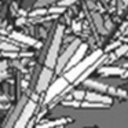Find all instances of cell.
Listing matches in <instances>:
<instances>
[{"label": "cell", "mask_w": 128, "mask_h": 128, "mask_svg": "<svg viewBox=\"0 0 128 128\" xmlns=\"http://www.w3.org/2000/svg\"><path fill=\"white\" fill-rule=\"evenodd\" d=\"M122 76H124V77H128V70H125L124 74H122Z\"/></svg>", "instance_id": "7402d4cb"}, {"label": "cell", "mask_w": 128, "mask_h": 128, "mask_svg": "<svg viewBox=\"0 0 128 128\" xmlns=\"http://www.w3.org/2000/svg\"><path fill=\"white\" fill-rule=\"evenodd\" d=\"M86 94H87V91H83V90H74V91L72 92V99L81 102V100L86 99Z\"/></svg>", "instance_id": "5bb4252c"}, {"label": "cell", "mask_w": 128, "mask_h": 128, "mask_svg": "<svg viewBox=\"0 0 128 128\" xmlns=\"http://www.w3.org/2000/svg\"><path fill=\"white\" fill-rule=\"evenodd\" d=\"M125 34H128V28H127V29H125Z\"/></svg>", "instance_id": "cb8c5ba5"}, {"label": "cell", "mask_w": 128, "mask_h": 128, "mask_svg": "<svg viewBox=\"0 0 128 128\" xmlns=\"http://www.w3.org/2000/svg\"><path fill=\"white\" fill-rule=\"evenodd\" d=\"M46 14H47V10L46 8H36L29 15H30V17H43V15H46Z\"/></svg>", "instance_id": "e0dca14e"}, {"label": "cell", "mask_w": 128, "mask_h": 128, "mask_svg": "<svg viewBox=\"0 0 128 128\" xmlns=\"http://www.w3.org/2000/svg\"><path fill=\"white\" fill-rule=\"evenodd\" d=\"M92 20H94L95 26L98 28V30H100L102 33H106L105 24H103V20H102V17H100L99 12H92Z\"/></svg>", "instance_id": "7c38bea8"}, {"label": "cell", "mask_w": 128, "mask_h": 128, "mask_svg": "<svg viewBox=\"0 0 128 128\" xmlns=\"http://www.w3.org/2000/svg\"><path fill=\"white\" fill-rule=\"evenodd\" d=\"M0 50L3 51V52H18L20 48L15 44H10V43L4 42V43H0Z\"/></svg>", "instance_id": "4fadbf2b"}, {"label": "cell", "mask_w": 128, "mask_h": 128, "mask_svg": "<svg viewBox=\"0 0 128 128\" xmlns=\"http://www.w3.org/2000/svg\"><path fill=\"white\" fill-rule=\"evenodd\" d=\"M62 34H64V26H58L55 30V34H54L52 42H51L47 56H46V68H48V69H55L59 47H61V42H62Z\"/></svg>", "instance_id": "7a4b0ae2"}, {"label": "cell", "mask_w": 128, "mask_h": 128, "mask_svg": "<svg viewBox=\"0 0 128 128\" xmlns=\"http://www.w3.org/2000/svg\"><path fill=\"white\" fill-rule=\"evenodd\" d=\"M103 24H105V25H106V28L105 29H112V26H113V24H112V21H106V22H103Z\"/></svg>", "instance_id": "ffe728a7"}, {"label": "cell", "mask_w": 128, "mask_h": 128, "mask_svg": "<svg viewBox=\"0 0 128 128\" xmlns=\"http://www.w3.org/2000/svg\"><path fill=\"white\" fill-rule=\"evenodd\" d=\"M55 2L56 0H37L34 6H36L37 8H43V7H47V6H50V4L55 3Z\"/></svg>", "instance_id": "2e32d148"}, {"label": "cell", "mask_w": 128, "mask_h": 128, "mask_svg": "<svg viewBox=\"0 0 128 128\" xmlns=\"http://www.w3.org/2000/svg\"><path fill=\"white\" fill-rule=\"evenodd\" d=\"M58 2H59V0H58Z\"/></svg>", "instance_id": "484cf974"}, {"label": "cell", "mask_w": 128, "mask_h": 128, "mask_svg": "<svg viewBox=\"0 0 128 128\" xmlns=\"http://www.w3.org/2000/svg\"><path fill=\"white\" fill-rule=\"evenodd\" d=\"M68 86H69V83H68L66 78H65L64 76H59V77L56 78L54 83H51L50 86H48V88L46 90L44 100H43V102H44V105H47V103L55 100V98L59 96V95H61L62 92L68 88Z\"/></svg>", "instance_id": "3957f363"}, {"label": "cell", "mask_w": 128, "mask_h": 128, "mask_svg": "<svg viewBox=\"0 0 128 128\" xmlns=\"http://www.w3.org/2000/svg\"><path fill=\"white\" fill-rule=\"evenodd\" d=\"M127 52H128V46L127 44L118 46V47H117V50L114 51V56H116V58H120V56L125 55Z\"/></svg>", "instance_id": "9a60e30c"}, {"label": "cell", "mask_w": 128, "mask_h": 128, "mask_svg": "<svg viewBox=\"0 0 128 128\" xmlns=\"http://www.w3.org/2000/svg\"><path fill=\"white\" fill-rule=\"evenodd\" d=\"M11 37H12L14 40H17V42H22V43L29 44V46H34V44H36V40L30 39V37L25 36V34H21V33H12Z\"/></svg>", "instance_id": "8fae6325"}, {"label": "cell", "mask_w": 128, "mask_h": 128, "mask_svg": "<svg viewBox=\"0 0 128 128\" xmlns=\"http://www.w3.org/2000/svg\"><path fill=\"white\" fill-rule=\"evenodd\" d=\"M73 30H80V24H73Z\"/></svg>", "instance_id": "44dd1931"}, {"label": "cell", "mask_w": 128, "mask_h": 128, "mask_svg": "<svg viewBox=\"0 0 128 128\" xmlns=\"http://www.w3.org/2000/svg\"><path fill=\"white\" fill-rule=\"evenodd\" d=\"M125 55H127V56H128V52H127V54H125Z\"/></svg>", "instance_id": "d4e9b609"}, {"label": "cell", "mask_w": 128, "mask_h": 128, "mask_svg": "<svg viewBox=\"0 0 128 128\" xmlns=\"http://www.w3.org/2000/svg\"><path fill=\"white\" fill-rule=\"evenodd\" d=\"M52 76H54L52 69L44 68V69L42 70V73H40V76H39V80H37V84H36V94L37 95H40L42 92H44L48 88Z\"/></svg>", "instance_id": "8992f818"}, {"label": "cell", "mask_w": 128, "mask_h": 128, "mask_svg": "<svg viewBox=\"0 0 128 128\" xmlns=\"http://www.w3.org/2000/svg\"><path fill=\"white\" fill-rule=\"evenodd\" d=\"M100 56H102V50H95L94 52H91L88 56H86V58L81 59L77 65H74V66L70 68L69 70H66L65 74H64V77L68 80V83H69V84L74 83L76 78L80 77V76L83 74V73L86 72L90 66H92V65H94L95 62L100 58Z\"/></svg>", "instance_id": "6da1fadb"}, {"label": "cell", "mask_w": 128, "mask_h": 128, "mask_svg": "<svg viewBox=\"0 0 128 128\" xmlns=\"http://www.w3.org/2000/svg\"><path fill=\"white\" fill-rule=\"evenodd\" d=\"M77 0H59L58 2V6L61 7H68V6H72V4H74Z\"/></svg>", "instance_id": "d6986e66"}, {"label": "cell", "mask_w": 128, "mask_h": 128, "mask_svg": "<svg viewBox=\"0 0 128 128\" xmlns=\"http://www.w3.org/2000/svg\"><path fill=\"white\" fill-rule=\"evenodd\" d=\"M64 10L65 7L58 6V7H51L50 10H47V12H50V14H61V12H64Z\"/></svg>", "instance_id": "ac0fdd59"}, {"label": "cell", "mask_w": 128, "mask_h": 128, "mask_svg": "<svg viewBox=\"0 0 128 128\" xmlns=\"http://www.w3.org/2000/svg\"><path fill=\"white\" fill-rule=\"evenodd\" d=\"M98 72H99L100 76L108 77V76H122L125 70L121 69V68H116V66H112V68L110 66H102Z\"/></svg>", "instance_id": "9c48e42d"}, {"label": "cell", "mask_w": 128, "mask_h": 128, "mask_svg": "<svg viewBox=\"0 0 128 128\" xmlns=\"http://www.w3.org/2000/svg\"><path fill=\"white\" fill-rule=\"evenodd\" d=\"M87 48H88V46H87V44H83V43H81V44L78 46V47H77V50L74 51V54H73V55H72V58H70L69 64L66 65V68H65V72H66V70H69L70 68H73L74 65H77L78 62H80L81 59L84 58Z\"/></svg>", "instance_id": "52a82bcc"}, {"label": "cell", "mask_w": 128, "mask_h": 128, "mask_svg": "<svg viewBox=\"0 0 128 128\" xmlns=\"http://www.w3.org/2000/svg\"><path fill=\"white\" fill-rule=\"evenodd\" d=\"M34 110H36V102L33 100H26V103L24 105L22 110H21L20 116H18L17 121H15L12 128H26L28 122L30 121L32 116H33Z\"/></svg>", "instance_id": "5b68a950"}, {"label": "cell", "mask_w": 128, "mask_h": 128, "mask_svg": "<svg viewBox=\"0 0 128 128\" xmlns=\"http://www.w3.org/2000/svg\"><path fill=\"white\" fill-rule=\"evenodd\" d=\"M121 2H122L124 4H127V3H128V0H121Z\"/></svg>", "instance_id": "603a6c76"}, {"label": "cell", "mask_w": 128, "mask_h": 128, "mask_svg": "<svg viewBox=\"0 0 128 128\" xmlns=\"http://www.w3.org/2000/svg\"><path fill=\"white\" fill-rule=\"evenodd\" d=\"M83 84L87 87V88H92L95 92H100V94H103V92L108 91V86L100 84V83H96V81H94V80H86V81H83Z\"/></svg>", "instance_id": "30bf717a"}, {"label": "cell", "mask_w": 128, "mask_h": 128, "mask_svg": "<svg viewBox=\"0 0 128 128\" xmlns=\"http://www.w3.org/2000/svg\"><path fill=\"white\" fill-rule=\"evenodd\" d=\"M80 44H81L80 40H78V39H74V40H73V42L66 47V50H65L64 52L61 54V55H58L56 65H55V73H56V74H59V73H62V72L65 70V68H66L68 64H69L72 55L74 54V51L77 50V47H78Z\"/></svg>", "instance_id": "277c9868"}, {"label": "cell", "mask_w": 128, "mask_h": 128, "mask_svg": "<svg viewBox=\"0 0 128 128\" xmlns=\"http://www.w3.org/2000/svg\"><path fill=\"white\" fill-rule=\"evenodd\" d=\"M84 100H88V102H96V103H103V105H112V98L106 96V95H102L100 92H95V91H90L86 94V99Z\"/></svg>", "instance_id": "ba28073f"}]
</instances>
